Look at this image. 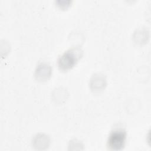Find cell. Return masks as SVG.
I'll return each instance as SVG.
<instances>
[{
	"label": "cell",
	"mask_w": 151,
	"mask_h": 151,
	"mask_svg": "<svg viewBox=\"0 0 151 151\" xmlns=\"http://www.w3.org/2000/svg\"><path fill=\"white\" fill-rule=\"evenodd\" d=\"M127 133L124 129L122 128L114 129L110 133L107 146L109 149L112 150H121L126 144Z\"/></svg>",
	"instance_id": "cell-2"
},
{
	"label": "cell",
	"mask_w": 151,
	"mask_h": 151,
	"mask_svg": "<svg viewBox=\"0 0 151 151\" xmlns=\"http://www.w3.org/2000/svg\"><path fill=\"white\" fill-rule=\"evenodd\" d=\"M83 56V51L78 47H73L61 54L57 60L58 68L62 71L71 69Z\"/></svg>",
	"instance_id": "cell-1"
}]
</instances>
